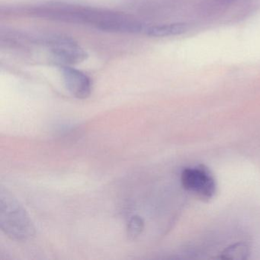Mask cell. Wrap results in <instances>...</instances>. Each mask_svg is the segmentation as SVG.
I'll use <instances>...</instances> for the list:
<instances>
[{
  "label": "cell",
  "instance_id": "1",
  "mask_svg": "<svg viewBox=\"0 0 260 260\" xmlns=\"http://www.w3.org/2000/svg\"><path fill=\"white\" fill-rule=\"evenodd\" d=\"M0 226L16 241H26L35 235V228L22 205L7 190L0 193Z\"/></svg>",
  "mask_w": 260,
  "mask_h": 260
},
{
  "label": "cell",
  "instance_id": "2",
  "mask_svg": "<svg viewBox=\"0 0 260 260\" xmlns=\"http://www.w3.org/2000/svg\"><path fill=\"white\" fill-rule=\"evenodd\" d=\"M38 45L46 47L53 61L58 67L73 66L84 61L86 51L72 38L60 35L37 36Z\"/></svg>",
  "mask_w": 260,
  "mask_h": 260
},
{
  "label": "cell",
  "instance_id": "3",
  "mask_svg": "<svg viewBox=\"0 0 260 260\" xmlns=\"http://www.w3.org/2000/svg\"><path fill=\"white\" fill-rule=\"evenodd\" d=\"M181 182L187 191L202 200L212 199L217 189L214 176L203 165L184 169L181 173Z\"/></svg>",
  "mask_w": 260,
  "mask_h": 260
},
{
  "label": "cell",
  "instance_id": "4",
  "mask_svg": "<svg viewBox=\"0 0 260 260\" xmlns=\"http://www.w3.org/2000/svg\"><path fill=\"white\" fill-rule=\"evenodd\" d=\"M59 68L65 86L73 96L84 100L90 95L92 81L87 74L73 66H61Z\"/></svg>",
  "mask_w": 260,
  "mask_h": 260
},
{
  "label": "cell",
  "instance_id": "5",
  "mask_svg": "<svg viewBox=\"0 0 260 260\" xmlns=\"http://www.w3.org/2000/svg\"><path fill=\"white\" fill-rule=\"evenodd\" d=\"M186 30V24L176 22V23L164 24V25H147L144 34L150 37H170V36L183 34Z\"/></svg>",
  "mask_w": 260,
  "mask_h": 260
},
{
  "label": "cell",
  "instance_id": "6",
  "mask_svg": "<svg viewBox=\"0 0 260 260\" xmlns=\"http://www.w3.org/2000/svg\"><path fill=\"white\" fill-rule=\"evenodd\" d=\"M249 254V248L246 243H237L222 251L219 258L222 259H246Z\"/></svg>",
  "mask_w": 260,
  "mask_h": 260
},
{
  "label": "cell",
  "instance_id": "7",
  "mask_svg": "<svg viewBox=\"0 0 260 260\" xmlns=\"http://www.w3.org/2000/svg\"><path fill=\"white\" fill-rule=\"evenodd\" d=\"M144 228V220L139 216H134L127 224V236L130 240H135L142 233Z\"/></svg>",
  "mask_w": 260,
  "mask_h": 260
}]
</instances>
